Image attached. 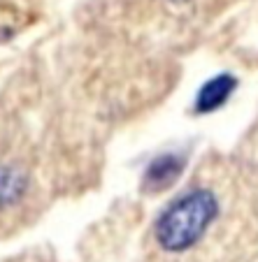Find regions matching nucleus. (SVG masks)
I'll list each match as a JSON object with an SVG mask.
<instances>
[{"label": "nucleus", "instance_id": "3", "mask_svg": "<svg viewBox=\"0 0 258 262\" xmlns=\"http://www.w3.org/2000/svg\"><path fill=\"white\" fill-rule=\"evenodd\" d=\"M235 86H237V81L230 74H219V77L209 79L200 89L198 98H195V104H193L195 114H212L219 107H224L226 100L233 95Z\"/></svg>", "mask_w": 258, "mask_h": 262}, {"label": "nucleus", "instance_id": "1", "mask_svg": "<svg viewBox=\"0 0 258 262\" xmlns=\"http://www.w3.org/2000/svg\"><path fill=\"white\" fill-rule=\"evenodd\" d=\"M219 213V202L209 190H191L174 200L158 216L154 237L163 251L184 253L193 248Z\"/></svg>", "mask_w": 258, "mask_h": 262}, {"label": "nucleus", "instance_id": "2", "mask_svg": "<svg viewBox=\"0 0 258 262\" xmlns=\"http://www.w3.org/2000/svg\"><path fill=\"white\" fill-rule=\"evenodd\" d=\"M184 156L179 154H163L158 158H154L144 172L142 179V188L147 193H161V190H168L174 181L179 179V174L184 172Z\"/></svg>", "mask_w": 258, "mask_h": 262}, {"label": "nucleus", "instance_id": "4", "mask_svg": "<svg viewBox=\"0 0 258 262\" xmlns=\"http://www.w3.org/2000/svg\"><path fill=\"white\" fill-rule=\"evenodd\" d=\"M26 193V174L16 167L0 165V207H10L19 202Z\"/></svg>", "mask_w": 258, "mask_h": 262}, {"label": "nucleus", "instance_id": "5", "mask_svg": "<svg viewBox=\"0 0 258 262\" xmlns=\"http://www.w3.org/2000/svg\"><path fill=\"white\" fill-rule=\"evenodd\" d=\"M172 3H186V0H172Z\"/></svg>", "mask_w": 258, "mask_h": 262}]
</instances>
